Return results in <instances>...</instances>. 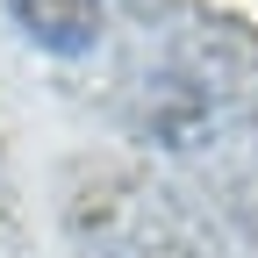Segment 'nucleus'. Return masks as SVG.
<instances>
[{
    "instance_id": "obj_1",
    "label": "nucleus",
    "mask_w": 258,
    "mask_h": 258,
    "mask_svg": "<svg viewBox=\"0 0 258 258\" xmlns=\"http://www.w3.org/2000/svg\"><path fill=\"white\" fill-rule=\"evenodd\" d=\"M215 129H222L215 93H208L201 79H186V72H158V79L144 86V101H137V137L158 144L165 158H194V151H208Z\"/></svg>"
},
{
    "instance_id": "obj_2",
    "label": "nucleus",
    "mask_w": 258,
    "mask_h": 258,
    "mask_svg": "<svg viewBox=\"0 0 258 258\" xmlns=\"http://www.w3.org/2000/svg\"><path fill=\"white\" fill-rule=\"evenodd\" d=\"M8 22H15L36 50L79 57L93 36H101V0H8Z\"/></svg>"
}]
</instances>
